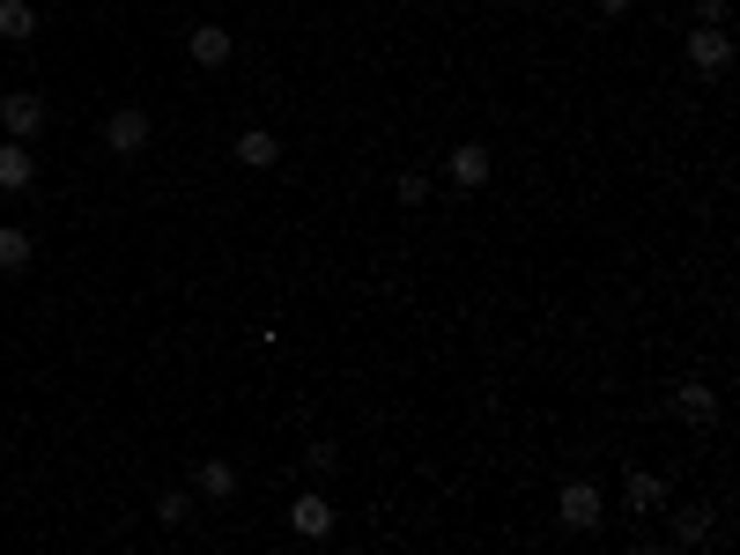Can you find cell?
I'll list each match as a JSON object with an SVG mask.
<instances>
[{
  "mask_svg": "<svg viewBox=\"0 0 740 555\" xmlns=\"http://www.w3.org/2000/svg\"><path fill=\"white\" fill-rule=\"evenodd\" d=\"M726 60H733V38H726L718 23H696L689 30V67L696 74H726Z\"/></svg>",
  "mask_w": 740,
  "mask_h": 555,
  "instance_id": "obj_1",
  "label": "cell"
},
{
  "mask_svg": "<svg viewBox=\"0 0 740 555\" xmlns=\"http://www.w3.org/2000/svg\"><path fill=\"white\" fill-rule=\"evenodd\" d=\"M104 148H112V156H141L148 148V112H134V104L112 112V119H104Z\"/></svg>",
  "mask_w": 740,
  "mask_h": 555,
  "instance_id": "obj_2",
  "label": "cell"
},
{
  "mask_svg": "<svg viewBox=\"0 0 740 555\" xmlns=\"http://www.w3.org/2000/svg\"><path fill=\"white\" fill-rule=\"evenodd\" d=\"M0 126H8L15 142H30V134H45V97H30V90H15V97L0 104Z\"/></svg>",
  "mask_w": 740,
  "mask_h": 555,
  "instance_id": "obj_3",
  "label": "cell"
},
{
  "mask_svg": "<svg viewBox=\"0 0 740 555\" xmlns=\"http://www.w3.org/2000/svg\"><path fill=\"white\" fill-rule=\"evenodd\" d=\"M556 511H563V526H570V533H592V526H600V489H592V482H570Z\"/></svg>",
  "mask_w": 740,
  "mask_h": 555,
  "instance_id": "obj_4",
  "label": "cell"
},
{
  "mask_svg": "<svg viewBox=\"0 0 740 555\" xmlns=\"http://www.w3.org/2000/svg\"><path fill=\"white\" fill-rule=\"evenodd\" d=\"M452 186H459V193L489 186V148H482V142H459V148H452Z\"/></svg>",
  "mask_w": 740,
  "mask_h": 555,
  "instance_id": "obj_5",
  "label": "cell"
},
{
  "mask_svg": "<svg viewBox=\"0 0 740 555\" xmlns=\"http://www.w3.org/2000/svg\"><path fill=\"white\" fill-rule=\"evenodd\" d=\"M30 178H38V156H30V142H0V193H23Z\"/></svg>",
  "mask_w": 740,
  "mask_h": 555,
  "instance_id": "obj_6",
  "label": "cell"
},
{
  "mask_svg": "<svg viewBox=\"0 0 740 555\" xmlns=\"http://www.w3.org/2000/svg\"><path fill=\"white\" fill-rule=\"evenodd\" d=\"M289 526L304 533V541H319V533H334V504H326V496H296V504H289Z\"/></svg>",
  "mask_w": 740,
  "mask_h": 555,
  "instance_id": "obj_7",
  "label": "cell"
},
{
  "mask_svg": "<svg viewBox=\"0 0 740 555\" xmlns=\"http://www.w3.org/2000/svg\"><path fill=\"white\" fill-rule=\"evenodd\" d=\"M0 38H8V45L38 38V8H30V0H0Z\"/></svg>",
  "mask_w": 740,
  "mask_h": 555,
  "instance_id": "obj_8",
  "label": "cell"
},
{
  "mask_svg": "<svg viewBox=\"0 0 740 555\" xmlns=\"http://www.w3.org/2000/svg\"><path fill=\"white\" fill-rule=\"evenodd\" d=\"M193 60L200 67H222V60H230V30L222 23H193Z\"/></svg>",
  "mask_w": 740,
  "mask_h": 555,
  "instance_id": "obj_9",
  "label": "cell"
},
{
  "mask_svg": "<svg viewBox=\"0 0 740 555\" xmlns=\"http://www.w3.org/2000/svg\"><path fill=\"white\" fill-rule=\"evenodd\" d=\"M237 156H245V164H252V170H267V164H274V156H282V142H274L267 126H252V134H237Z\"/></svg>",
  "mask_w": 740,
  "mask_h": 555,
  "instance_id": "obj_10",
  "label": "cell"
},
{
  "mask_svg": "<svg viewBox=\"0 0 740 555\" xmlns=\"http://www.w3.org/2000/svg\"><path fill=\"white\" fill-rule=\"evenodd\" d=\"M681 415H689V422H718V392L704 386V378H689V386H681Z\"/></svg>",
  "mask_w": 740,
  "mask_h": 555,
  "instance_id": "obj_11",
  "label": "cell"
},
{
  "mask_svg": "<svg viewBox=\"0 0 740 555\" xmlns=\"http://www.w3.org/2000/svg\"><path fill=\"white\" fill-rule=\"evenodd\" d=\"M30 266V230H0V274H23Z\"/></svg>",
  "mask_w": 740,
  "mask_h": 555,
  "instance_id": "obj_12",
  "label": "cell"
},
{
  "mask_svg": "<svg viewBox=\"0 0 740 555\" xmlns=\"http://www.w3.org/2000/svg\"><path fill=\"white\" fill-rule=\"evenodd\" d=\"M659 504H666L659 474H630V511H659Z\"/></svg>",
  "mask_w": 740,
  "mask_h": 555,
  "instance_id": "obj_13",
  "label": "cell"
},
{
  "mask_svg": "<svg viewBox=\"0 0 740 555\" xmlns=\"http://www.w3.org/2000/svg\"><path fill=\"white\" fill-rule=\"evenodd\" d=\"M200 496H237V474H230L222 459H208V467H200Z\"/></svg>",
  "mask_w": 740,
  "mask_h": 555,
  "instance_id": "obj_14",
  "label": "cell"
},
{
  "mask_svg": "<svg viewBox=\"0 0 740 555\" xmlns=\"http://www.w3.org/2000/svg\"><path fill=\"white\" fill-rule=\"evenodd\" d=\"M674 533H681V541H711V511H704V504L674 511Z\"/></svg>",
  "mask_w": 740,
  "mask_h": 555,
  "instance_id": "obj_15",
  "label": "cell"
},
{
  "mask_svg": "<svg viewBox=\"0 0 740 555\" xmlns=\"http://www.w3.org/2000/svg\"><path fill=\"white\" fill-rule=\"evenodd\" d=\"M430 200V178L422 170H400V208H422Z\"/></svg>",
  "mask_w": 740,
  "mask_h": 555,
  "instance_id": "obj_16",
  "label": "cell"
},
{
  "mask_svg": "<svg viewBox=\"0 0 740 555\" xmlns=\"http://www.w3.org/2000/svg\"><path fill=\"white\" fill-rule=\"evenodd\" d=\"M186 511H193V496H156V519H163V526H186Z\"/></svg>",
  "mask_w": 740,
  "mask_h": 555,
  "instance_id": "obj_17",
  "label": "cell"
},
{
  "mask_svg": "<svg viewBox=\"0 0 740 555\" xmlns=\"http://www.w3.org/2000/svg\"><path fill=\"white\" fill-rule=\"evenodd\" d=\"M696 23H726V0H696Z\"/></svg>",
  "mask_w": 740,
  "mask_h": 555,
  "instance_id": "obj_18",
  "label": "cell"
},
{
  "mask_svg": "<svg viewBox=\"0 0 740 555\" xmlns=\"http://www.w3.org/2000/svg\"><path fill=\"white\" fill-rule=\"evenodd\" d=\"M600 15H630V0H600Z\"/></svg>",
  "mask_w": 740,
  "mask_h": 555,
  "instance_id": "obj_19",
  "label": "cell"
}]
</instances>
